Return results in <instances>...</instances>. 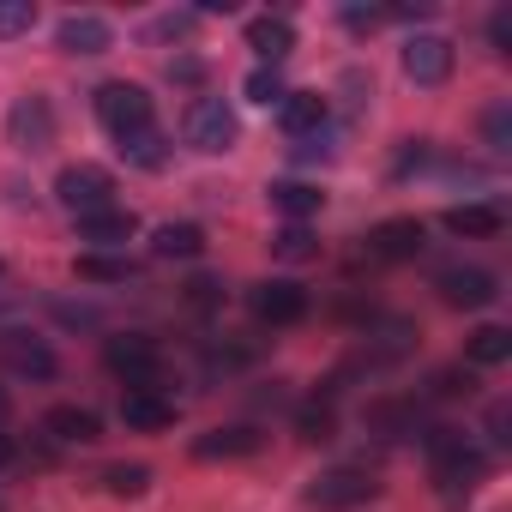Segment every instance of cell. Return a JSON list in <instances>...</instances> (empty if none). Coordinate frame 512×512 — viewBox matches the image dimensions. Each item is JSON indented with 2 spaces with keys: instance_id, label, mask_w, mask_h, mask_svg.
<instances>
[{
  "instance_id": "7",
  "label": "cell",
  "mask_w": 512,
  "mask_h": 512,
  "mask_svg": "<svg viewBox=\"0 0 512 512\" xmlns=\"http://www.w3.org/2000/svg\"><path fill=\"white\" fill-rule=\"evenodd\" d=\"M247 308H253V320H266V326H296V320H308L314 296L296 278H266V284L247 290Z\"/></svg>"
},
{
  "instance_id": "30",
  "label": "cell",
  "mask_w": 512,
  "mask_h": 512,
  "mask_svg": "<svg viewBox=\"0 0 512 512\" xmlns=\"http://www.w3.org/2000/svg\"><path fill=\"white\" fill-rule=\"evenodd\" d=\"M296 428H302V440H332V404H302Z\"/></svg>"
},
{
  "instance_id": "29",
  "label": "cell",
  "mask_w": 512,
  "mask_h": 512,
  "mask_svg": "<svg viewBox=\"0 0 512 512\" xmlns=\"http://www.w3.org/2000/svg\"><path fill=\"white\" fill-rule=\"evenodd\" d=\"M103 488L133 500V494H145V488H151V470H145V464H109V470H103Z\"/></svg>"
},
{
  "instance_id": "32",
  "label": "cell",
  "mask_w": 512,
  "mask_h": 512,
  "mask_svg": "<svg viewBox=\"0 0 512 512\" xmlns=\"http://www.w3.org/2000/svg\"><path fill=\"white\" fill-rule=\"evenodd\" d=\"M488 43H494V49H500V55H506V49H512V13H506V7H500V13H494V19H488Z\"/></svg>"
},
{
  "instance_id": "1",
  "label": "cell",
  "mask_w": 512,
  "mask_h": 512,
  "mask_svg": "<svg viewBox=\"0 0 512 512\" xmlns=\"http://www.w3.org/2000/svg\"><path fill=\"white\" fill-rule=\"evenodd\" d=\"M422 446H428V464H434V476L446 482V488H470L482 470H488V452L470 440V434H458V428H428L422 434Z\"/></svg>"
},
{
  "instance_id": "13",
  "label": "cell",
  "mask_w": 512,
  "mask_h": 512,
  "mask_svg": "<svg viewBox=\"0 0 512 512\" xmlns=\"http://www.w3.org/2000/svg\"><path fill=\"white\" fill-rule=\"evenodd\" d=\"M278 127H284L296 145L326 139V127H332V103H326L320 91H290V97L278 103Z\"/></svg>"
},
{
  "instance_id": "9",
  "label": "cell",
  "mask_w": 512,
  "mask_h": 512,
  "mask_svg": "<svg viewBox=\"0 0 512 512\" xmlns=\"http://www.w3.org/2000/svg\"><path fill=\"white\" fill-rule=\"evenodd\" d=\"M0 362H7V374H19V380H55L61 374V356L49 350V338H37V332H0Z\"/></svg>"
},
{
  "instance_id": "26",
  "label": "cell",
  "mask_w": 512,
  "mask_h": 512,
  "mask_svg": "<svg viewBox=\"0 0 512 512\" xmlns=\"http://www.w3.org/2000/svg\"><path fill=\"white\" fill-rule=\"evenodd\" d=\"M241 97H247V103H260V109H278V103L290 97V85H284L278 67H253V73L241 79Z\"/></svg>"
},
{
  "instance_id": "35",
  "label": "cell",
  "mask_w": 512,
  "mask_h": 512,
  "mask_svg": "<svg viewBox=\"0 0 512 512\" xmlns=\"http://www.w3.org/2000/svg\"><path fill=\"white\" fill-rule=\"evenodd\" d=\"M7 464H19V440H13V434H0V470H7Z\"/></svg>"
},
{
  "instance_id": "21",
  "label": "cell",
  "mask_w": 512,
  "mask_h": 512,
  "mask_svg": "<svg viewBox=\"0 0 512 512\" xmlns=\"http://www.w3.org/2000/svg\"><path fill=\"white\" fill-rule=\"evenodd\" d=\"M151 253H157V260H199V253H205V229L199 223H157L151 229Z\"/></svg>"
},
{
  "instance_id": "8",
  "label": "cell",
  "mask_w": 512,
  "mask_h": 512,
  "mask_svg": "<svg viewBox=\"0 0 512 512\" xmlns=\"http://www.w3.org/2000/svg\"><path fill=\"white\" fill-rule=\"evenodd\" d=\"M452 67H458V49H452V37H440V31H416L410 43H404V79L410 85H446L452 79Z\"/></svg>"
},
{
  "instance_id": "22",
  "label": "cell",
  "mask_w": 512,
  "mask_h": 512,
  "mask_svg": "<svg viewBox=\"0 0 512 512\" xmlns=\"http://www.w3.org/2000/svg\"><path fill=\"white\" fill-rule=\"evenodd\" d=\"M266 199H272V211H284L290 223H308V217L326 205V193H320V187H308V181H272V187H266Z\"/></svg>"
},
{
  "instance_id": "12",
  "label": "cell",
  "mask_w": 512,
  "mask_h": 512,
  "mask_svg": "<svg viewBox=\"0 0 512 512\" xmlns=\"http://www.w3.org/2000/svg\"><path fill=\"white\" fill-rule=\"evenodd\" d=\"M422 247H428L422 217H386V223H374V229H368V253H374V260H386V266L416 260Z\"/></svg>"
},
{
  "instance_id": "37",
  "label": "cell",
  "mask_w": 512,
  "mask_h": 512,
  "mask_svg": "<svg viewBox=\"0 0 512 512\" xmlns=\"http://www.w3.org/2000/svg\"><path fill=\"white\" fill-rule=\"evenodd\" d=\"M0 272H7V266H0Z\"/></svg>"
},
{
  "instance_id": "28",
  "label": "cell",
  "mask_w": 512,
  "mask_h": 512,
  "mask_svg": "<svg viewBox=\"0 0 512 512\" xmlns=\"http://www.w3.org/2000/svg\"><path fill=\"white\" fill-rule=\"evenodd\" d=\"M31 25H37V7H31V0H0V43L31 37Z\"/></svg>"
},
{
  "instance_id": "31",
  "label": "cell",
  "mask_w": 512,
  "mask_h": 512,
  "mask_svg": "<svg viewBox=\"0 0 512 512\" xmlns=\"http://www.w3.org/2000/svg\"><path fill=\"white\" fill-rule=\"evenodd\" d=\"M482 133H488V151H506V145H512V109H506V103H494V109H488V121H482Z\"/></svg>"
},
{
  "instance_id": "24",
  "label": "cell",
  "mask_w": 512,
  "mask_h": 512,
  "mask_svg": "<svg viewBox=\"0 0 512 512\" xmlns=\"http://www.w3.org/2000/svg\"><path fill=\"white\" fill-rule=\"evenodd\" d=\"M464 356H470V368H500V362H512V332L506 326H476Z\"/></svg>"
},
{
  "instance_id": "18",
  "label": "cell",
  "mask_w": 512,
  "mask_h": 512,
  "mask_svg": "<svg viewBox=\"0 0 512 512\" xmlns=\"http://www.w3.org/2000/svg\"><path fill=\"white\" fill-rule=\"evenodd\" d=\"M43 434H49L55 446H91V440L103 434V422H97V410H85V404H55V410L43 416Z\"/></svg>"
},
{
  "instance_id": "15",
  "label": "cell",
  "mask_w": 512,
  "mask_h": 512,
  "mask_svg": "<svg viewBox=\"0 0 512 512\" xmlns=\"http://www.w3.org/2000/svg\"><path fill=\"white\" fill-rule=\"evenodd\" d=\"M73 229H79V241H85V253H109V247H127V241L139 235V217H133L127 205H109V211H91V217H73Z\"/></svg>"
},
{
  "instance_id": "11",
  "label": "cell",
  "mask_w": 512,
  "mask_h": 512,
  "mask_svg": "<svg viewBox=\"0 0 512 512\" xmlns=\"http://www.w3.org/2000/svg\"><path fill=\"white\" fill-rule=\"evenodd\" d=\"M434 290H440L446 308H488V302H500V278L482 272V266H440Z\"/></svg>"
},
{
  "instance_id": "17",
  "label": "cell",
  "mask_w": 512,
  "mask_h": 512,
  "mask_svg": "<svg viewBox=\"0 0 512 512\" xmlns=\"http://www.w3.org/2000/svg\"><path fill=\"white\" fill-rule=\"evenodd\" d=\"M266 446V434L260 428H253V422H235V428H211V434H199L193 440V458H253V452H260Z\"/></svg>"
},
{
  "instance_id": "19",
  "label": "cell",
  "mask_w": 512,
  "mask_h": 512,
  "mask_svg": "<svg viewBox=\"0 0 512 512\" xmlns=\"http://www.w3.org/2000/svg\"><path fill=\"white\" fill-rule=\"evenodd\" d=\"M446 235H464V241H482V235H500L506 229V211L494 199H470V205H452L446 217Z\"/></svg>"
},
{
  "instance_id": "4",
  "label": "cell",
  "mask_w": 512,
  "mask_h": 512,
  "mask_svg": "<svg viewBox=\"0 0 512 512\" xmlns=\"http://www.w3.org/2000/svg\"><path fill=\"white\" fill-rule=\"evenodd\" d=\"M181 133H187V145H193V151L217 157V151H229V145L241 139V121H235V109H229L223 97H193V103H187Z\"/></svg>"
},
{
  "instance_id": "27",
  "label": "cell",
  "mask_w": 512,
  "mask_h": 512,
  "mask_svg": "<svg viewBox=\"0 0 512 512\" xmlns=\"http://www.w3.org/2000/svg\"><path fill=\"white\" fill-rule=\"evenodd\" d=\"M272 253H278V260H320V241L308 235V223H284L272 235Z\"/></svg>"
},
{
  "instance_id": "25",
  "label": "cell",
  "mask_w": 512,
  "mask_h": 512,
  "mask_svg": "<svg viewBox=\"0 0 512 512\" xmlns=\"http://www.w3.org/2000/svg\"><path fill=\"white\" fill-rule=\"evenodd\" d=\"M73 272H79L85 284H127V278H133V260H121V253H79Z\"/></svg>"
},
{
  "instance_id": "38",
  "label": "cell",
  "mask_w": 512,
  "mask_h": 512,
  "mask_svg": "<svg viewBox=\"0 0 512 512\" xmlns=\"http://www.w3.org/2000/svg\"><path fill=\"white\" fill-rule=\"evenodd\" d=\"M0 512H7V506H0Z\"/></svg>"
},
{
  "instance_id": "10",
  "label": "cell",
  "mask_w": 512,
  "mask_h": 512,
  "mask_svg": "<svg viewBox=\"0 0 512 512\" xmlns=\"http://www.w3.org/2000/svg\"><path fill=\"white\" fill-rule=\"evenodd\" d=\"M55 127H61V121H55V103H49V97H37V91H31V97H19V103H13V115H7V139H13L19 151H31V157L55 145Z\"/></svg>"
},
{
  "instance_id": "34",
  "label": "cell",
  "mask_w": 512,
  "mask_h": 512,
  "mask_svg": "<svg viewBox=\"0 0 512 512\" xmlns=\"http://www.w3.org/2000/svg\"><path fill=\"white\" fill-rule=\"evenodd\" d=\"M488 440H494V446H506V440H512V410H506V404H494V410H488Z\"/></svg>"
},
{
  "instance_id": "23",
  "label": "cell",
  "mask_w": 512,
  "mask_h": 512,
  "mask_svg": "<svg viewBox=\"0 0 512 512\" xmlns=\"http://www.w3.org/2000/svg\"><path fill=\"white\" fill-rule=\"evenodd\" d=\"M115 151H121L127 169H163V163H169V139H163L157 127H139V133L115 139Z\"/></svg>"
},
{
  "instance_id": "36",
  "label": "cell",
  "mask_w": 512,
  "mask_h": 512,
  "mask_svg": "<svg viewBox=\"0 0 512 512\" xmlns=\"http://www.w3.org/2000/svg\"><path fill=\"white\" fill-rule=\"evenodd\" d=\"M7 410H13V398H7V386H0V416H7Z\"/></svg>"
},
{
  "instance_id": "16",
  "label": "cell",
  "mask_w": 512,
  "mask_h": 512,
  "mask_svg": "<svg viewBox=\"0 0 512 512\" xmlns=\"http://www.w3.org/2000/svg\"><path fill=\"white\" fill-rule=\"evenodd\" d=\"M247 49L260 55V67H278L290 49H296V25L284 13H260V19H247Z\"/></svg>"
},
{
  "instance_id": "3",
  "label": "cell",
  "mask_w": 512,
  "mask_h": 512,
  "mask_svg": "<svg viewBox=\"0 0 512 512\" xmlns=\"http://www.w3.org/2000/svg\"><path fill=\"white\" fill-rule=\"evenodd\" d=\"M103 362H109V374L127 380L133 392H157V380H163V350H157V338H145V332L109 338V344H103Z\"/></svg>"
},
{
  "instance_id": "33",
  "label": "cell",
  "mask_w": 512,
  "mask_h": 512,
  "mask_svg": "<svg viewBox=\"0 0 512 512\" xmlns=\"http://www.w3.org/2000/svg\"><path fill=\"white\" fill-rule=\"evenodd\" d=\"M169 79H175V85H199V79H205V61L181 55V61H169Z\"/></svg>"
},
{
  "instance_id": "5",
  "label": "cell",
  "mask_w": 512,
  "mask_h": 512,
  "mask_svg": "<svg viewBox=\"0 0 512 512\" xmlns=\"http://www.w3.org/2000/svg\"><path fill=\"white\" fill-rule=\"evenodd\" d=\"M55 199L73 211V217H91V211H109L115 205V175L97 169V163H67L55 175Z\"/></svg>"
},
{
  "instance_id": "20",
  "label": "cell",
  "mask_w": 512,
  "mask_h": 512,
  "mask_svg": "<svg viewBox=\"0 0 512 512\" xmlns=\"http://www.w3.org/2000/svg\"><path fill=\"white\" fill-rule=\"evenodd\" d=\"M121 422H127L133 434H157V428L175 422V404H169L163 392H127V398H121Z\"/></svg>"
},
{
  "instance_id": "6",
  "label": "cell",
  "mask_w": 512,
  "mask_h": 512,
  "mask_svg": "<svg viewBox=\"0 0 512 512\" xmlns=\"http://www.w3.org/2000/svg\"><path fill=\"white\" fill-rule=\"evenodd\" d=\"M374 494H380V482H374L368 470L338 464V470H326V476L308 488V506H314V512H356V506H368Z\"/></svg>"
},
{
  "instance_id": "2",
  "label": "cell",
  "mask_w": 512,
  "mask_h": 512,
  "mask_svg": "<svg viewBox=\"0 0 512 512\" xmlns=\"http://www.w3.org/2000/svg\"><path fill=\"white\" fill-rule=\"evenodd\" d=\"M97 121H103L115 139H127V133H139V127H157V103H151L145 85L109 79V85H97Z\"/></svg>"
},
{
  "instance_id": "14",
  "label": "cell",
  "mask_w": 512,
  "mask_h": 512,
  "mask_svg": "<svg viewBox=\"0 0 512 512\" xmlns=\"http://www.w3.org/2000/svg\"><path fill=\"white\" fill-rule=\"evenodd\" d=\"M55 49L61 55H109L115 49V25L103 13H67L55 25Z\"/></svg>"
}]
</instances>
